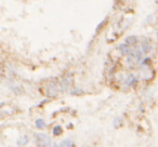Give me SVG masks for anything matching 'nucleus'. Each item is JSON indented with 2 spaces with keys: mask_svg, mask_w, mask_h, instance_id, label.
<instances>
[{
  "mask_svg": "<svg viewBox=\"0 0 158 147\" xmlns=\"http://www.w3.org/2000/svg\"><path fill=\"white\" fill-rule=\"evenodd\" d=\"M120 50H121V52H123V54H127V53H130V48H129V46H128V44H126V43L121 44V46H120Z\"/></svg>",
  "mask_w": 158,
  "mask_h": 147,
  "instance_id": "1",
  "label": "nucleus"
},
{
  "mask_svg": "<svg viewBox=\"0 0 158 147\" xmlns=\"http://www.w3.org/2000/svg\"><path fill=\"white\" fill-rule=\"evenodd\" d=\"M36 125H37L38 128H42L44 125V121H42V120H37V121H36Z\"/></svg>",
  "mask_w": 158,
  "mask_h": 147,
  "instance_id": "2",
  "label": "nucleus"
},
{
  "mask_svg": "<svg viewBox=\"0 0 158 147\" xmlns=\"http://www.w3.org/2000/svg\"><path fill=\"white\" fill-rule=\"evenodd\" d=\"M53 133H54L55 135H56V134H60V133H61V128H60V127H56V128L54 129V131H53Z\"/></svg>",
  "mask_w": 158,
  "mask_h": 147,
  "instance_id": "3",
  "label": "nucleus"
},
{
  "mask_svg": "<svg viewBox=\"0 0 158 147\" xmlns=\"http://www.w3.org/2000/svg\"><path fill=\"white\" fill-rule=\"evenodd\" d=\"M61 145H62V146H64V145H74V144H73V143L70 142V141H67V140H66V141H64V142L62 143Z\"/></svg>",
  "mask_w": 158,
  "mask_h": 147,
  "instance_id": "4",
  "label": "nucleus"
}]
</instances>
